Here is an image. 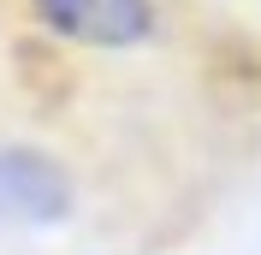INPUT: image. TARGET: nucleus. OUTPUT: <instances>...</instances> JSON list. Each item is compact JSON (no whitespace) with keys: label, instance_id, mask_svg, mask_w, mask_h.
Returning a JSON list of instances; mask_svg holds the SVG:
<instances>
[{"label":"nucleus","instance_id":"obj_2","mask_svg":"<svg viewBox=\"0 0 261 255\" xmlns=\"http://www.w3.org/2000/svg\"><path fill=\"white\" fill-rule=\"evenodd\" d=\"M65 214V172L36 148H0V220L48 225Z\"/></svg>","mask_w":261,"mask_h":255},{"label":"nucleus","instance_id":"obj_1","mask_svg":"<svg viewBox=\"0 0 261 255\" xmlns=\"http://www.w3.org/2000/svg\"><path fill=\"white\" fill-rule=\"evenodd\" d=\"M36 18L77 48H137L154 36V0H30Z\"/></svg>","mask_w":261,"mask_h":255}]
</instances>
